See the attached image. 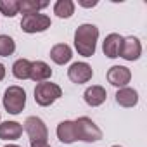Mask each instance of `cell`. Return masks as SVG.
Instances as JSON below:
<instances>
[{
    "instance_id": "6da1fadb",
    "label": "cell",
    "mask_w": 147,
    "mask_h": 147,
    "mask_svg": "<svg viewBox=\"0 0 147 147\" xmlns=\"http://www.w3.org/2000/svg\"><path fill=\"white\" fill-rule=\"evenodd\" d=\"M97 40H99V28L95 24L85 23L80 24L75 31V49L83 57H92L95 54Z\"/></svg>"
},
{
    "instance_id": "7a4b0ae2",
    "label": "cell",
    "mask_w": 147,
    "mask_h": 147,
    "mask_svg": "<svg viewBox=\"0 0 147 147\" xmlns=\"http://www.w3.org/2000/svg\"><path fill=\"white\" fill-rule=\"evenodd\" d=\"M61 97H62V88L57 83L42 82V83H36V87H35V102L42 107L52 106Z\"/></svg>"
},
{
    "instance_id": "3957f363",
    "label": "cell",
    "mask_w": 147,
    "mask_h": 147,
    "mask_svg": "<svg viewBox=\"0 0 147 147\" xmlns=\"http://www.w3.org/2000/svg\"><path fill=\"white\" fill-rule=\"evenodd\" d=\"M26 106V92L19 85H11L4 92V107L9 114H19L23 113Z\"/></svg>"
},
{
    "instance_id": "277c9868",
    "label": "cell",
    "mask_w": 147,
    "mask_h": 147,
    "mask_svg": "<svg viewBox=\"0 0 147 147\" xmlns=\"http://www.w3.org/2000/svg\"><path fill=\"white\" fill-rule=\"evenodd\" d=\"M76 133H78V140L92 144V142H99L102 138V130L95 125V121H92L88 116H80L76 121Z\"/></svg>"
},
{
    "instance_id": "5b68a950",
    "label": "cell",
    "mask_w": 147,
    "mask_h": 147,
    "mask_svg": "<svg viewBox=\"0 0 147 147\" xmlns=\"http://www.w3.org/2000/svg\"><path fill=\"white\" fill-rule=\"evenodd\" d=\"M52 26V21L47 14H28V16H23L21 19V30L24 33H43L47 31L49 28Z\"/></svg>"
},
{
    "instance_id": "8992f818",
    "label": "cell",
    "mask_w": 147,
    "mask_h": 147,
    "mask_svg": "<svg viewBox=\"0 0 147 147\" xmlns=\"http://www.w3.org/2000/svg\"><path fill=\"white\" fill-rule=\"evenodd\" d=\"M23 130L28 133L30 140L31 142H38V140H47L49 137V130H47V125L42 118L38 116H28L24 119V126Z\"/></svg>"
},
{
    "instance_id": "52a82bcc",
    "label": "cell",
    "mask_w": 147,
    "mask_h": 147,
    "mask_svg": "<svg viewBox=\"0 0 147 147\" xmlns=\"http://www.w3.org/2000/svg\"><path fill=\"white\" fill-rule=\"evenodd\" d=\"M92 76H94V69L88 62H73L67 69V78L76 85L90 82Z\"/></svg>"
},
{
    "instance_id": "ba28073f",
    "label": "cell",
    "mask_w": 147,
    "mask_h": 147,
    "mask_svg": "<svg viewBox=\"0 0 147 147\" xmlns=\"http://www.w3.org/2000/svg\"><path fill=\"white\" fill-rule=\"evenodd\" d=\"M142 55V43L137 36H123L121 49H119V57L125 61H137Z\"/></svg>"
},
{
    "instance_id": "9c48e42d",
    "label": "cell",
    "mask_w": 147,
    "mask_h": 147,
    "mask_svg": "<svg viewBox=\"0 0 147 147\" xmlns=\"http://www.w3.org/2000/svg\"><path fill=\"white\" fill-rule=\"evenodd\" d=\"M107 82L113 85V87H118V88H123L130 83L131 80V71L126 67V66H111L107 69Z\"/></svg>"
},
{
    "instance_id": "30bf717a",
    "label": "cell",
    "mask_w": 147,
    "mask_h": 147,
    "mask_svg": "<svg viewBox=\"0 0 147 147\" xmlns=\"http://www.w3.org/2000/svg\"><path fill=\"white\" fill-rule=\"evenodd\" d=\"M57 138L62 142V144H73V142H76L78 140V133H76V125L75 121H71V119H64L57 125Z\"/></svg>"
},
{
    "instance_id": "8fae6325",
    "label": "cell",
    "mask_w": 147,
    "mask_h": 147,
    "mask_svg": "<svg viewBox=\"0 0 147 147\" xmlns=\"http://www.w3.org/2000/svg\"><path fill=\"white\" fill-rule=\"evenodd\" d=\"M107 92L102 85H92L83 92V100L90 106V107H99L106 102Z\"/></svg>"
},
{
    "instance_id": "7c38bea8",
    "label": "cell",
    "mask_w": 147,
    "mask_h": 147,
    "mask_svg": "<svg viewBox=\"0 0 147 147\" xmlns=\"http://www.w3.org/2000/svg\"><path fill=\"white\" fill-rule=\"evenodd\" d=\"M114 97H116V104L121 107H135L138 104V92L131 87L118 88Z\"/></svg>"
},
{
    "instance_id": "4fadbf2b",
    "label": "cell",
    "mask_w": 147,
    "mask_h": 147,
    "mask_svg": "<svg viewBox=\"0 0 147 147\" xmlns=\"http://www.w3.org/2000/svg\"><path fill=\"white\" fill-rule=\"evenodd\" d=\"M121 42H123V36L118 35V33H109L102 43V52L104 55H107L109 59H116L119 57V49H121Z\"/></svg>"
},
{
    "instance_id": "5bb4252c",
    "label": "cell",
    "mask_w": 147,
    "mask_h": 147,
    "mask_svg": "<svg viewBox=\"0 0 147 147\" xmlns=\"http://www.w3.org/2000/svg\"><path fill=\"white\" fill-rule=\"evenodd\" d=\"M52 76V69L47 62L43 61H35L31 62V71H30V80L42 83V82H49Z\"/></svg>"
},
{
    "instance_id": "9a60e30c",
    "label": "cell",
    "mask_w": 147,
    "mask_h": 147,
    "mask_svg": "<svg viewBox=\"0 0 147 147\" xmlns=\"http://www.w3.org/2000/svg\"><path fill=\"white\" fill-rule=\"evenodd\" d=\"M71 57H73V50L67 43H55L50 49V59L59 66L67 64L71 61Z\"/></svg>"
},
{
    "instance_id": "2e32d148",
    "label": "cell",
    "mask_w": 147,
    "mask_h": 147,
    "mask_svg": "<svg viewBox=\"0 0 147 147\" xmlns=\"http://www.w3.org/2000/svg\"><path fill=\"white\" fill-rule=\"evenodd\" d=\"M23 135V125L18 121L0 123V138L2 140H18Z\"/></svg>"
},
{
    "instance_id": "e0dca14e",
    "label": "cell",
    "mask_w": 147,
    "mask_h": 147,
    "mask_svg": "<svg viewBox=\"0 0 147 147\" xmlns=\"http://www.w3.org/2000/svg\"><path fill=\"white\" fill-rule=\"evenodd\" d=\"M54 14L61 19H69L75 14V2L73 0H57L54 4Z\"/></svg>"
},
{
    "instance_id": "ac0fdd59",
    "label": "cell",
    "mask_w": 147,
    "mask_h": 147,
    "mask_svg": "<svg viewBox=\"0 0 147 147\" xmlns=\"http://www.w3.org/2000/svg\"><path fill=\"white\" fill-rule=\"evenodd\" d=\"M30 71H31V61L28 59H18L12 64V75L18 80H30Z\"/></svg>"
},
{
    "instance_id": "d6986e66",
    "label": "cell",
    "mask_w": 147,
    "mask_h": 147,
    "mask_svg": "<svg viewBox=\"0 0 147 147\" xmlns=\"http://www.w3.org/2000/svg\"><path fill=\"white\" fill-rule=\"evenodd\" d=\"M49 5V2H36V0H19V12H23V16L28 14H38L42 9H45Z\"/></svg>"
},
{
    "instance_id": "ffe728a7",
    "label": "cell",
    "mask_w": 147,
    "mask_h": 147,
    "mask_svg": "<svg viewBox=\"0 0 147 147\" xmlns=\"http://www.w3.org/2000/svg\"><path fill=\"white\" fill-rule=\"evenodd\" d=\"M0 14L5 18H14L19 14V0H0Z\"/></svg>"
},
{
    "instance_id": "44dd1931",
    "label": "cell",
    "mask_w": 147,
    "mask_h": 147,
    "mask_svg": "<svg viewBox=\"0 0 147 147\" xmlns=\"http://www.w3.org/2000/svg\"><path fill=\"white\" fill-rule=\"evenodd\" d=\"M16 50V42L12 36L9 35H0V55L2 57H9L12 55Z\"/></svg>"
},
{
    "instance_id": "7402d4cb",
    "label": "cell",
    "mask_w": 147,
    "mask_h": 147,
    "mask_svg": "<svg viewBox=\"0 0 147 147\" xmlns=\"http://www.w3.org/2000/svg\"><path fill=\"white\" fill-rule=\"evenodd\" d=\"M99 2L97 0H78V5H82V7H85V9H92V7H95Z\"/></svg>"
},
{
    "instance_id": "603a6c76",
    "label": "cell",
    "mask_w": 147,
    "mask_h": 147,
    "mask_svg": "<svg viewBox=\"0 0 147 147\" xmlns=\"http://www.w3.org/2000/svg\"><path fill=\"white\" fill-rule=\"evenodd\" d=\"M31 147H52L47 140H38V142H31Z\"/></svg>"
},
{
    "instance_id": "cb8c5ba5",
    "label": "cell",
    "mask_w": 147,
    "mask_h": 147,
    "mask_svg": "<svg viewBox=\"0 0 147 147\" xmlns=\"http://www.w3.org/2000/svg\"><path fill=\"white\" fill-rule=\"evenodd\" d=\"M5 73H7V71H5V66H4L2 62H0V82H2V80L5 78Z\"/></svg>"
},
{
    "instance_id": "d4e9b609",
    "label": "cell",
    "mask_w": 147,
    "mask_h": 147,
    "mask_svg": "<svg viewBox=\"0 0 147 147\" xmlns=\"http://www.w3.org/2000/svg\"><path fill=\"white\" fill-rule=\"evenodd\" d=\"M5 147H21V145H16V144H9V145H5Z\"/></svg>"
},
{
    "instance_id": "484cf974",
    "label": "cell",
    "mask_w": 147,
    "mask_h": 147,
    "mask_svg": "<svg viewBox=\"0 0 147 147\" xmlns=\"http://www.w3.org/2000/svg\"><path fill=\"white\" fill-rule=\"evenodd\" d=\"M111 147H121V145H111Z\"/></svg>"
}]
</instances>
